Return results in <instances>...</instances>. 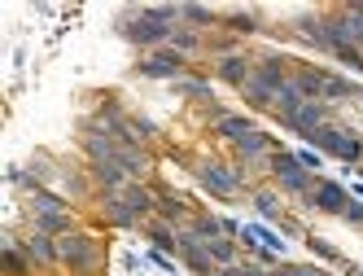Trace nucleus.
Masks as SVG:
<instances>
[{
    "label": "nucleus",
    "mask_w": 363,
    "mask_h": 276,
    "mask_svg": "<svg viewBox=\"0 0 363 276\" xmlns=\"http://www.w3.org/2000/svg\"><path fill=\"white\" fill-rule=\"evenodd\" d=\"M184 22V5H127L118 13V35L127 44H136L140 53H158L171 44L175 27Z\"/></svg>",
    "instance_id": "1"
},
{
    "label": "nucleus",
    "mask_w": 363,
    "mask_h": 276,
    "mask_svg": "<svg viewBox=\"0 0 363 276\" xmlns=\"http://www.w3.org/2000/svg\"><path fill=\"white\" fill-rule=\"evenodd\" d=\"M193 180H197V189L206 193V197H219V202H232V197H241V193H250L254 184H250V171L241 167V162H223V158H193Z\"/></svg>",
    "instance_id": "2"
},
{
    "label": "nucleus",
    "mask_w": 363,
    "mask_h": 276,
    "mask_svg": "<svg viewBox=\"0 0 363 276\" xmlns=\"http://www.w3.org/2000/svg\"><path fill=\"white\" fill-rule=\"evenodd\" d=\"M57 259L70 276H106L110 267V245L92 237L88 228H74L66 237H57Z\"/></svg>",
    "instance_id": "3"
},
{
    "label": "nucleus",
    "mask_w": 363,
    "mask_h": 276,
    "mask_svg": "<svg viewBox=\"0 0 363 276\" xmlns=\"http://www.w3.org/2000/svg\"><path fill=\"white\" fill-rule=\"evenodd\" d=\"M267 180L280 197H294V202H306L311 189H315L320 175H311L298 158H294V149H276L272 162H267Z\"/></svg>",
    "instance_id": "4"
},
{
    "label": "nucleus",
    "mask_w": 363,
    "mask_h": 276,
    "mask_svg": "<svg viewBox=\"0 0 363 276\" xmlns=\"http://www.w3.org/2000/svg\"><path fill=\"white\" fill-rule=\"evenodd\" d=\"M302 145L320 149L324 158L342 162V167H359V162H363V136H359L354 128H346V123H328V128L311 132V136H306Z\"/></svg>",
    "instance_id": "5"
},
{
    "label": "nucleus",
    "mask_w": 363,
    "mask_h": 276,
    "mask_svg": "<svg viewBox=\"0 0 363 276\" xmlns=\"http://www.w3.org/2000/svg\"><path fill=\"white\" fill-rule=\"evenodd\" d=\"M298 206L311 211V215H324V219H342L346 206H350V184L333 180V175H320L315 189H311V197H306V202H298Z\"/></svg>",
    "instance_id": "6"
},
{
    "label": "nucleus",
    "mask_w": 363,
    "mask_h": 276,
    "mask_svg": "<svg viewBox=\"0 0 363 276\" xmlns=\"http://www.w3.org/2000/svg\"><path fill=\"white\" fill-rule=\"evenodd\" d=\"M193 66L189 57H179L175 48H158V53H140L132 74H140V79H153V84H175V79H184Z\"/></svg>",
    "instance_id": "7"
},
{
    "label": "nucleus",
    "mask_w": 363,
    "mask_h": 276,
    "mask_svg": "<svg viewBox=\"0 0 363 276\" xmlns=\"http://www.w3.org/2000/svg\"><path fill=\"white\" fill-rule=\"evenodd\" d=\"M328 123H337V118H333V106H328V101H306V106H302L298 114L280 118V128H284V132H294L298 140H306L311 132L328 128Z\"/></svg>",
    "instance_id": "8"
},
{
    "label": "nucleus",
    "mask_w": 363,
    "mask_h": 276,
    "mask_svg": "<svg viewBox=\"0 0 363 276\" xmlns=\"http://www.w3.org/2000/svg\"><path fill=\"white\" fill-rule=\"evenodd\" d=\"M18 250L31 259L35 272H53V267H62V259H57V241L44 237V233H35V228H27V237H18Z\"/></svg>",
    "instance_id": "9"
},
{
    "label": "nucleus",
    "mask_w": 363,
    "mask_h": 276,
    "mask_svg": "<svg viewBox=\"0 0 363 276\" xmlns=\"http://www.w3.org/2000/svg\"><path fill=\"white\" fill-rule=\"evenodd\" d=\"M96 211H101V219L110 223V228H118V233H132V228H145V219L123 202L118 193H96Z\"/></svg>",
    "instance_id": "10"
},
{
    "label": "nucleus",
    "mask_w": 363,
    "mask_h": 276,
    "mask_svg": "<svg viewBox=\"0 0 363 276\" xmlns=\"http://www.w3.org/2000/svg\"><path fill=\"white\" fill-rule=\"evenodd\" d=\"M175 259L184 263L193 276H211V272H215V259H211V250H206V241L193 237L189 228H179V255H175Z\"/></svg>",
    "instance_id": "11"
},
{
    "label": "nucleus",
    "mask_w": 363,
    "mask_h": 276,
    "mask_svg": "<svg viewBox=\"0 0 363 276\" xmlns=\"http://www.w3.org/2000/svg\"><path fill=\"white\" fill-rule=\"evenodd\" d=\"M250 74H254V53H232V57L215 62V79L228 84V88H237V92L250 84Z\"/></svg>",
    "instance_id": "12"
},
{
    "label": "nucleus",
    "mask_w": 363,
    "mask_h": 276,
    "mask_svg": "<svg viewBox=\"0 0 363 276\" xmlns=\"http://www.w3.org/2000/svg\"><path fill=\"white\" fill-rule=\"evenodd\" d=\"M250 206L258 211V219H263V223H272V228H280V219L289 215V211H284V197L272 184H254L250 189Z\"/></svg>",
    "instance_id": "13"
},
{
    "label": "nucleus",
    "mask_w": 363,
    "mask_h": 276,
    "mask_svg": "<svg viewBox=\"0 0 363 276\" xmlns=\"http://www.w3.org/2000/svg\"><path fill=\"white\" fill-rule=\"evenodd\" d=\"M289 79L298 84V92L306 96V101H324V79H328V70H324V66H311V62H294Z\"/></svg>",
    "instance_id": "14"
},
{
    "label": "nucleus",
    "mask_w": 363,
    "mask_h": 276,
    "mask_svg": "<svg viewBox=\"0 0 363 276\" xmlns=\"http://www.w3.org/2000/svg\"><path fill=\"white\" fill-rule=\"evenodd\" d=\"M84 171H88V180H92L96 193H118V189L132 184V175H127L118 162H88Z\"/></svg>",
    "instance_id": "15"
},
{
    "label": "nucleus",
    "mask_w": 363,
    "mask_h": 276,
    "mask_svg": "<svg viewBox=\"0 0 363 276\" xmlns=\"http://www.w3.org/2000/svg\"><path fill=\"white\" fill-rule=\"evenodd\" d=\"M294 35H298L302 44H311V48H315V53H328V31H324V13H315V9L298 13V18H294Z\"/></svg>",
    "instance_id": "16"
},
{
    "label": "nucleus",
    "mask_w": 363,
    "mask_h": 276,
    "mask_svg": "<svg viewBox=\"0 0 363 276\" xmlns=\"http://www.w3.org/2000/svg\"><path fill=\"white\" fill-rule=\"evenodd\" d=\"M223 31L250 40V35H263V13L258 9H223Z\"/></svg>",
    "instance_id": "17"
},
{
    "label": "nucleus",
    "mask_w": 363,
    "mask_h": 276,
    "mask_svg": "<svg viewBox=\"0 0 363 276\" xmlns=\"http://www.w3.org/2000/svg\"><path fill=\"white\" fill-rule=\"evenodd\" d=\"M145 237H149V245L153 250H162V255H179V228H175V223H167V219H158V215H153L149 223H145V228H140Z\"/></svg>",
    "instance_id": "18"
},
{
    "label": "nucleus",
    "mask_w": 363,
    "mask_h": 276,
    "mask_svg": "<svg viewBox=\"0 0 363 276\" xmlns=\"http://www.w3.org/2000/svg\"><path fill=\"white\" fill-rule=\"evenodd\" d=\"M250 132H258V123H254V114H223L215 128H211V136H219V140H228V145H237V140H245Z\"/></svg>",
    "instance_id": "19"
},
{
    "label": "nucleus",
    "mask_w": 363,
    "mask_h": 276,
    "mask_svg": "<svg viewBox=\"0 0 363 276\" xmlns=\"http://www.w3.org/2000/svg\"><path fill=\"white\" fill-rule=\"evenodd\" d=\"M127 175H132V180H149V175H153V158L145 154V145H118V158H114Z\"/></svg>",
    "instance_id": "20"
},
{
    "label": "nucleus",
    "mask_w": 363,
    "mask_h": 276,
    "mask_svg": "<svg viewBox=\"0 0 363 276\" xmlns=\"http://www.w3.org/2000/svg\"><path fill=\"white\" fill-rule=\"evenodd\" d=\"M359 96H363V88L350 79V74H342V70H328V79H324V101H328V106L359 101Z\"/></svg>",
    "instance_id": "21"
},
{
    "label": "nucleus",
    "mask_w": 363,
    "mask_h": 276,
    "mask_svg": "<svg viewBox=\"0 0 363 276\" xmlns=\"http://www.w3.org/2000/svg\"><path fill=\"white\" fill-rule=\"evenodd\" d=\"M27 202H31V206H27L31 215H66V211H74V206L66 202V197H62L57 189H35V193L27 197Z\"/></svg>",
    "instance_id": "22"
},
{
    "label": "nucleus",
    "mask_w": 363,
    "mask_h": 276,
    "mask_svg": "<svg viewBox=\"0 0 363 276\" xmlns=\"http://www.w3.org/2000/svg\"><path fill=\"white\" fill-rule=\"evenodd\" d=\"M171 88H175V96H184V101H197V106H206V101H215V88H211V79H197L193 70L184 74V79H175Z\"/></svg>",
    "instance_id": "23"
},
{
    "label": "nucleus",
    "mask_w": 363,
    "mask_h": 276,
    "mask_svg": "<svg viewBox=\"0 0 363 276\" xmlns=\"http://www.w3.org/2000/svg\"><path fill=\"white\" fill-rule=\"evenodd\" d=\"M184 27L193 31H223V13L219 9H206V5H184Z\"/></svg>",
    "instance_id": "24"
},
{
    "label": "nucleus",
    "mask_w": 363,
    "mask_h": 276,
    "mask_svg": "<svg viewBox=\"0 0 363 276\" xmlns=\"http://www.w3.org/2000/svg\"><path fill=\"white\" fill-rule=\"evenodd\" d=\"M167 48H175L179 57H197V53H206V35H201V31H193V27H184V22H179Z\"/></svg>",
    "instance_id": "25"
},
{
    "label": "nucleus",
    "mask_w": 363,
    "mask_h": 276,
    "mask_svg": "<svg viewBox=\"0 0 363 276\" xmlns=\"http://www.w3.org/2000/svg\"><path fill=\"white\" fill-rule=\"evenodd\" d=\"M184 228L193 233V237H201V241H215V237H228L223 233V215H211V211H197Z\"/></svg>",
    "instance_id": "26"
},
{
    "label": "nucleus",
    "mask_w": 363,
    "mask_h": 276,
    "mask_svg": "<svg viewBox=\"0 0 363 276\" xmlns=\"http://www.w3.org/2000/svg\"><path fill=\"white\" fill-rule=\"evenodd\" d=\"M306 250H311L315 259H324V263H333V267H342V272H346V263H350L342 250H337L328 237H320V233H306Z\"/></svg>",
    "instance_id": "27"
},
{
    "label": "nucleus",
    "mask_w": 363,
    "mask_h": 276,
    "mask_svg": "<svg viewBox=\"0 0 363 276\" xmlns=\"http://www.w3.org/2000/svg\"><path fill=\"white\" fill-rule=\"evenodd\" d=\"M302 106H306V96L298 92V84H294V79H284V88L276 92V106H272V114H276V118H289V114H298Z\"/></svg>",
    "instance_id": "28"
},
{
    "label": "nucleus",
    "mask_w": 363,
    "mask_h": 276,
    "mask_svg": "<svg viewBox=\"0 0 363 276\" xmlns=\"http://www.w3.org/2000/svg\"><path fill=\"white\" fill-rule=\"evenodd\" d=\"M241 101H245L250 110H272V106H276V92H272L267 84H258L254 74H250V84L241 88Z\"/></svg>",
    "instance_id": "29"
},
{
    "label": "nucleus",
    "mask_w": 363,
    "mask_h": 276,
    "mask_svg": "<svg viewBox=\"0 0 363 276\" xmlns=\"http://www.w3.org/2000/svg\"><path fill=\"white\" fill-rule=\"evenodd\" d=\"M0 263H5V276H31V272H35L31 259L22 255L18 245H5V250H0Z\"/></svg>",
    "instance_id": "30"
},
{
    "label": "nucleus",
    "mask_w": 363,
    "mask_h": 276,
    "mask_svg": "<svg viewBox=\"0 0 363 276\" xmlns=\"http://www.w3.org/2000/svg\"><path fill=\"white\" fill-rule=\"evenodd\" d=\"M294 158H298L311 175H324V162H328V158L320 154V149H311V145H298V149H294Z\"/></svg>",
    "instance_id": "31"
},
{
    "label": "nucleus",
    "mask_w": 363,
    "mask_h": 276,
    "mask_svg": "<svg viewBox=\"0 0 363 276\" xmlns=\"http://www.w3.org/2000/svg\"><path fill=\"white\" fill-rule=\"evenodd\" d=\"M132 136H136V145L153 140V136H158V123H153V118H140V114H132Z\"/></svg>",
    "instance_id": "32"
},
{
    "label": "nucleus",
    "mask_w": 363,
    "mask_h": 276,
    "mask_svg": "<svg viewBox=\"0 0 363 276\" xmlns=\"http://www.w3.org/2000/svg\"><path fill=\"white\" fill-rule=\"evenodd\" d=\"M145 263H149V267H158V272H167V276H175V263H179V259H171V255H162V250H153V245H149V250H145Z\"/></svg>",
    "instance_id": "33"
},
{
    "label": "nucleus",
    "mask_w": 363,
    "mask_h": 276,
    "mask_svg": "<svg viewBox=\"0 0 363 276\" xmlns=\"http://www.w3.org/2000/svg\"><path fill=\"white\" fill-rule=\"evenodd\" d=\"M280 272H284V276H328L320 263H294V259H284Z\"/></svg>",
    "instance_id": "34"
},
{
    "label": "nucleus",
    "mask_w": 363,
    "mask_h": 276,
    "mask_svg": "<svg viewBox=\"0 0 363 276\" xmlns=\"http://www.w3.org/2000/svg\"><path fill=\"white\" fill-rule=\"evenodd\" d=\"M118 263H123V272H140V267H145V255H136V250H123Z\"/></svg>",
    "instance_id": "35"
},
{
    "label": "nucleus",
    "mask_w": 363,
    "mask_h": 276,
    "mask_svg": "<svg viewBox=\"0 0 363 276\" xmlns=\"http://www.w3.org/2000/svg\"><path fill=\"white\" fill-rule=\"evenodd\" d=\"M346 13H350V22H354V40H359V48H363V5H346Z\"/></svg>",
    "instance_id": "36"
},
{
    "label": "nucleus",
    "mask_w": 363,
    "mask_h": 276,
    "mask_svg": "<svg viewBox=\"0 0 363 276\" xmlns=\"http://www.w3.org/2000/svg\"><path fill=\"white\" fill-rule=\"evenodd\" d=\"M350 197H354V202H363V180H350Z\"/></svg>",
    "instance_id": "37"
},
{
    "label": "nucleus",
    "mask_w": 363,
    "mask_h": 276,
    "mask_svg": "<svg viewBox=\"0 0 363 276\" xmlns=\"http://www.w3.org/2000/svg\"><path fill=\"white\" fill-rule=\"evenodd\" d=\"M350 171H354V180H363V162H359V167H350Z\"/></svg>",
    "instance_id": "38"
},
{
    "label": "nucleus",
    "mask_w": 363,
    "mask_h": 276,
    "mask_svg": "<svg viewBox=\"0 0 363 276\" xmlns=\"http://www.w3.org/2000/svg\"><path fill=\"white\" fill-rule=\"evenodd\" d=\"M272 276H284V272H280V267H276V272H272Z\"/></svg>",
    "instance_id": "39"
},
{
    "label": "nucleus",
    "mask_w": 363,
    "mask_h": 276,
    "mask_svg": "<svg viewBox=\"0 0 363 276\" xmlns=\"http://www.w3.org/2000/svg\"><path fill=\"white\" fill-rule=\"evenodd\" d=\"M359 106H363V96H359Z\"/></svg>",
    "instance_id": "40"
}]
</instances>
